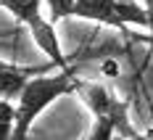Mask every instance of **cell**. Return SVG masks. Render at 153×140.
<instances>
[{
  "instance_id": "52a82bcc",
  "label": "cell",
  "mask_w": 153,
  "mask_h": 140,
  "mask_svg": "<svg viewBox=\"0 0 153 140\" xmlns=\"http://www.w3.org/2000/svg\"><path fill=\"white\" fill-rule=\"evenodd\" d=\"M74 3H76V0H45L48 19H50L53 24H58V21H63V19H69L71 11H74Z\"/></svg>"
},
{
  "instance_id": "3957f363",
  "label": "cell",
  "mask_w": 153,
  "mask_h": 140,
  "mask_svg": "<svg viewBox=\"0 0 153 140\" xmlns=\"http://www.w3.org/2000/svg\"><path fill=\"white\" fill-rule=\"evenodd\" d=\"M76 95H79L82 103L92 111V116L111 119V122L116 124V132H119V135H124V138H132V135H135V127L129 122V103H127V101H119L106 85L79 79Z\"/></svg>"
},
{
  "instance_id": "7a4b0ae2",
  "label": "cell",
  "mask_w": 153,
  "mask_h": 140,
  "mask_svg": "<svg viewBox=\"0 0 153 140\" xmlns=\"http://www.w3.org/2000/svg\"><path fill=\"white\" fill-rule=\"evenodd\" d=\"M71 16L87 19L95 24H106L114 29H127V27H145L148 29V13L145 5L137 0L122 3V0H76Z\"/></svg>"
},
{
  "instance_id": "8992f818",
  "label": "cell",
  "mask_w": 153,
  "mask_h": 140,
  "mask_svg": "<svg viewBox=\"0 0 153 140\" xmlns=\"http://www.w3.org/2000/svg\"><path fill=\"white\" fill-rule=\"evenodd\" d=\"M116 135V124L111 122V119H103V116H95V122H92L90 132L85 135L82 140H111Z\"/></svg>"
},
{
  "instance_id": "7c38bea8",
  "label": "cell",
  "mask_w": 153,
  "mask_h": 140,
  "mask_svg": "<svg viewBox=\"0 0 153 140\" xmlns=\"http://www.w3.org/2000/svg\"><path fill=\"white\" fill-rule=\"evenodd\" d=\"M127 140H153V130H148V132H143V135H140V132H135L132 138H127Z\"/></svg>"
},
{
  "instance_id": "9c48e42d",
  "label": "cell",
  "mask_w": 153,
  "mask_h": 140,
  "mask_svg": "<svg viewBox=\"0 0 153 140\" xmlns=\"http://www.w3.org/2000/svg\"><path fill=\"white\" fill-rule=\"evenodd\" d=\"M145 13H148V32H151V50H153V0H145Z\"/></svg>"
},
{
  "instance_id": "4fadbf2b",
  "label": "cell",
  "mask_w": 153,
  "mask_h": 140,
  "mask_svg": "<svg viewBox=\"0 0 153 140\" xmlns=\"http://www.w3.org/2000/svg\"><path fill=\"white\" fill-rule=\"evenodd\" d=\"M8 66H11V61H5V58H0V71H3V69H8Z\"/></svg>"
},
{
  "instance_id": "30bf717a",
  "label": "cell",
  "mask_w": 153,
  "mask_h": 140,
  "mask_svg": "<svg viewBox=\"0 0 153 140\" xmlns=\"http://www.w3.org/2000/svg\"><path fill=\"white\" fill-rule=\"evenodd\" d=\"M100 71H103L106 77H116V74H119V66H116V61H111V58H108V61H103Z\"/></svg>"
},
{
  "instance_id": "5b68a950",
  "label": "cell",
  "mask_w": 153,
  "mask_h": 140,
  "mask_svg": "<svg viewBox=\"0 0 153 140\" xmlns=\"http://www.w3.org/2000/svg\"><path fill=\"white\" fill-rule=\"evenodd\" d=\"M0 8H5L24 27H32L37 19H42V0H0Z\"/></svg>"
},
{
  "instance_id": "8fae6325",
  "label": "cell",
  "mask_w": 153,
  "mask_h": 140,
  "mask_svg": "<svg viewBox=\"0 0 153 140\" xmlns=\"http://www.w3.org/2000/svg\"><path fill=\"white\" fill-rule=\"evenodd\" d=\"M13 138V122H0V140Z\"/></svg>"
},
{
  "instance_id": "ba28073f",
  "label": "cell",
  "mask_w": 153,
  "mask_h": 140,
  "mask_svg": "<svg viewBox=\"0 0 153 140\" xmlns=\"http://www.w3.org/2000/svg\"><path fill=\"white\" fill-rule=\"evenodd\" d=\"M16 119V103L0 98V122H13Z\"/></svg>"
},
{
  "instance_id": "9a60e30c",
  "label": "cell",
  "mask_w": 153,
  "mask_h": 140,
  "mask_svg": "<svg viewBox=\"0 0 153 140\" xmlns=\"http://www.w3.org/2000/svg\"><path fill=\"white\" fill-rule=\"evenodd\" d=\"M122 3H132V0H122Z\"/></svg>"
},
{
  "instance_id": "277c9868",
  "label": "cell",
  "mask_w": 153,
  "mask_h": 140,
  "mask_svg": "<svg viewBox=\"0 0 153 140\" xmlns=\"http://www.w3.org/2000/svg\"><path fill=\"white\" fill-rule=\"evenodd\" d=\"M48 66H19V63H11L8 69L0 71V98L5 101H13L21 95V90L27 87L29 77L34 74H45Z\"/></svg>"
},
{
  "instance_id": "6da1fadb",
  "label": "cell",
  "mask_w": 153,
  "mask_h": 140,
  "mask_svg": "<svg viewBox=\"0 0 153 140\" xmlns=\"http://www.w3.org/2000/svg\"><path fill=\"white\" fill-rule=\"evenodd\" d=\"M76 85H79V79L74 77L71 69L69 71H58L53 77H48V74L29 77L27 87L16 98V119H13V138L11 140H27L34 119L50 103H56L61 95L76 93Z\"/></svg>"
},
{
  "instance_id": "5bb4252c",
  "label": "cell",
  "mask_w": 153,
  "mask_h": 140,
  "mask_svg": "<svg viewBox=\"0 0 153 140\" xmlns=\"http://www.w3.org/2000/svg\"><path fill=\"white\" fill-rule=\"evenodd\" d=\"M111 140H127V138H124V135H119V132H116V135H114V138H111Z\"/></svg>"
}]
</instances>
